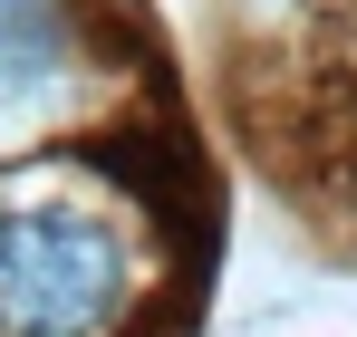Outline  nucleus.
<instances>
[{
	"mask_svg": "<svg viewBox=\"0 0 357 337\" xmlns=\"http://www.w3.org/2000/svg\"><path fill=\"white\" fill-rule=\"evenodd\" d=\"M135 289V251L87 203L0 212V337H107Z\"/></svg>",
	"mask_w": 357,
	"mask_h": 337,
	"instance_id": "obj_1",
	"label": "nucleus"
},
{
	"mask_svg": "<svg viewBox=\"0 0 357 337\" xmlns=\"http://www.w3.org/2000/svg\"><path fill=\"white\" fill-rule=\"evenodd\" d=\"M49 39H59V10L49 0H0V77H39Z\"/></svg>",
	"mask_w": 357,
	"mask_h": 337,
	"instance_id": "obj_2",
	"label": "nucleus"
}]
</instances>
